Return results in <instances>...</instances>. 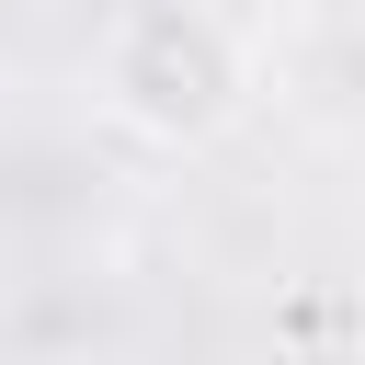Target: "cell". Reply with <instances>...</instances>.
<instances>
[{"mask_svg":"<svg viewBox=\"0 0 365 365\" xmlns=\"http://www.w3.org/2000/svg\"><path fill=\"white\" fill-rule=\"evenodd\" d=\"M91 103L137 137V148H217L251 125L262 103V68L240 46V23L217 0H125L103 23V57H91Z\"/></svg>","mask_w":365,"mask_h":365,"instance_id":"6da1fadb","label":"cell"}]
</instances>
